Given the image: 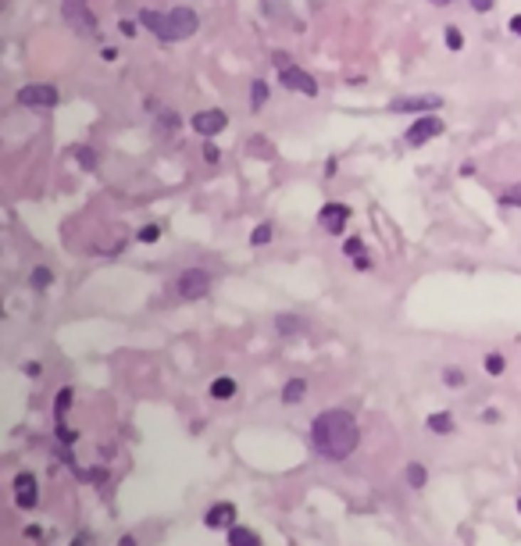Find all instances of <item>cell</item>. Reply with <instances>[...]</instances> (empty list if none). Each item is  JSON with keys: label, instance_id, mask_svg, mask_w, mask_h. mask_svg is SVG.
<instances>
[{"label": "cell", "instance_id": "obj_1", "mask_svg": "<svg viewBox=\"0 0 521 546\" xmlns=\"http://www.w3.org/2000/svg\"><path fill=\"white\" fill-rule=\"evenodd\" d=\"M357 443H361L357 418L343 407H329L311 421V446L325 461H347L357 450Z\"/></svg>", "mask_w": 521, "mask_h": 546}, {"label": "cell", "instance_id": "obj_2", "mask_svg": "<svg viewBox=\"0 0 521 546\" xmlns=\"http://www.w3.org/2000/svg\"><path fill=\"white\" fill-rule=\"evenodd\" d=\"M140 26L150 29L161 43H179V40H189L200 26L196 11L193 8H172V11H140Z\"/></svg>", "mask_w": 521, "mask_h": 546}, {"label": "cell", "instance_id": "obj_3", "mask_svg": "<svg viewBox=\"0 0 521 546\" xmlns=\"http://www.w3.org/2000/svg\"><path fill=\"white\" fill-rule=\"evenodd\" d=\"M175 293L182 300H200V297L211 293V275H207V271H200V268H189V271H182V275H179Z\"/></svg>", "mask_w": 521, "mask_h": 546}, {"label": "cell", "instance_id": "obj_4", "mask_svg": "<svg viewBox=\"0 0 521 546\" xmlns=\"http://www.w3.org/2000/svg\"><path fill=\"white\" fill-rule=\"evenodd\" d=\"M61 93L47 83H33V86H22L19 90V104L22 107H58Z\"/></svg>", "mask_w": 521, "mask_h": 546}, {"label": "cell", "instance_id": "obj_5", "mask_svg": "<svg viewBox=\"0 0 521 546\" xmlns=\"http://www.w3.org/2000/svg\"><path fill=\"white\" fill-rule=\"evenodd\" d=\"M65 19L72 22L75 33H83V36H97V19L90 15L86 0H65Z\"/></svg>", "mask_w": 521, "mask_h": 546}, {"label": "cell", "instance_id": "obj_6", "mask_svg": "<svg viewBox=\"0 0 521 546\" xmlns=\"http://www.w3.org/2000/svg\"><path fill=\"white\" fill-rule=\"evenodd\" d=\"M279 79H283L286 90H297V93H304V97H318V83H315V75L304 72V68H297V65L279 68Z\"/></svg>", "mask_w": 521, "mask_h": 546}, {"label": "cell", "instance_id": "obj_7", "mask_svg": "<svg viewBox=\"0 0 521 546\" xmlns=\"http://www.w3.org/2000/svg\"><path fill=\"white\" fill-rule=\"evenodd\" d=\"M443 132V118H436V115H421L411 129H407V143L411 147H425L428 140H436Z\"/></svg>", "mask_w": 521, "mask_h": 546}, {"label": "cell", "instance_id": "obj_8", "mask_svg": "<svg viewBox=\"0 0 521 546\" xmlns=\"http://www.w3.org/2000/svg\"><path fill=\"white\" fill-rule=\"evenodd\" d=\"M318 221H322V229H325V232L343 236V229H347V221H350V207L332 200V204H325V207L318 211Z\"/></svg>", "mask_w": 521, "mask_h": 546}, {"label": "cell", "instance_id": "obj_9", "mask_svg": "<svg viewBox=\"0 0 521 546\" xmlns=\"http://www.w3.org/2000/svg\"><path fill=\"white\" fill-rule=\"evenodd\" d=\"M189 125L196 129V136H218V132L228 125V118H225V111H218V107H207V111H196Z\"/></svg>", "mask_w": 521, "mask_h": 546}, {"label": "cell", "instance_id": "obj_10", "mask_svg": "<svg viewBox=\"0 0 521 546\" xmlns=\"http://www.w3.org/2000/svg\"><path fill=\"white\" fill-rule=\"evenodd\" d=\"M11 489H15V503H19V507H26V510H29V507H36V503H40V485H36V475L19 471Z\"/></svg>", "mask_w": 521, "mask_h": 546}, {"label": "cell", "instance_id": "obj_11", "mask_svg": "<svg viewBox=\"0 0 521 546\" xmlns=\"http://www.w3.org/2000/svg\"><path fill=\"white\" fill-rule=\"evenodd\" d=\"M443 104V97H396L389 100V111H436Z\"/></svg>", "mask_w": 521, "mask_h": 546}, {"label": "cell", "instance_id": "obj_12", "mask_svg": "<svg viewBox=\"0 0 521 546\" xmlns=\"http://www.w3.org/2000/svg\"><path fill=\"white\" fill-rule=\"evenodd\" d=\"M232 521H236V507L232 503H214L207 510V518H204L207 528H232Z\"/></svg>", "mask_w": 521, "mask_h": 546}, {"label": "cell", "instance_id": "obj_13", "mask_svg": "<svg viewBox=\"0 0 521 546\" xmlns=\"http://www.w3.org/2000/svg\"><path fill=\"white\" fill-rule=\"evenodd\" d=\"M228 546H260V539H257V532H250L243 525H232L228 528Z\"/></svg>", "mask_w": 521, "mask_h": 546}, {"label": "cell", "instance_id": "obj_14", "mask_svg": "<svg viewBox=\"0 0 521 546\" xmlns=\"http://www.w3.org/2000/svg\"><path fill=\"white\" fill-rule=\"evenodd\" d=\"M211 397H214V400L236 397V379H232V375H218V379L211 382Z\"/></svg>", "mask_w": 521, "mask_h": 546}, {"label": "cell", "instance_id": "obj_15", "mask_svg": "<svg viewBox=\"0 0 521 546\" xmlns=\"http://www.w3.org/2000/svg\"><path fill=\"white\" fill-rule=\"evenodd\" d=\"M304 393H307V382L304 379H290L286 389H283V400L286 404H297V400H304Z\"/></svg>", "mask_w": 521, "mask_h": 546}, {"label": "cell", "instance_id": "obj_16", "mask_svg": "<svg viewBox=\"0 0 521 546\" xmlns=\"http://www.w3.org/2000/svg\"><path fill=\"white\" fill-rule=\"evenodd\" d=\"M265 104H268V83L257 79V83L250 86V107L257 111V107H265Z\"/></svg>", "mask_w": 521, "mask_h": 546}, {"label": "cell", "instance_id": "obj_17", "mask_svg": "<svg viewBox=\"0 0 521 546\" xmlns=\"http://www.w3.org/2000/svg\"><path fill=\"white\" fill-rule=\"evenodd\" d=\"M428 432H439V436L453 432V418H450V414H432V418H428Z\"/></svg>", "mask_w": 521, "mask_h": 546}, {"label": "cell", "instance_id": "obj_18", "mask_svg": "<svg viewBox=\"0 0 521 546\" xmlns=\"http://www.w3.org/2000/svg\"><path fill=\"white\" fill-rule=\"evenodd\" d=\"M425 478H428L425 464H418V461H414V464H407V482H411L414 489H421V485H425Z\"/></svg>", "mask_w": 521, "mask_h": 546}, {"label": "cell", "instance_id": "obj_19", "mask_svg": "<svg viewBox=\"0 0 521 546\" xmlns=\"http://www.w3.org/2000/svg\"><path fill=\"white\" fill-rule=\"evenodd\" d=\"M268 239H272V225H257V229L250 232V243H253V246H265Z\"/></svg>", "mask_w": 521, "mask_h": 546}, {"label": "cell", "instance_id": "obj_20", "mask_svg": "<svg viewBox=\"0 0 521 546\" xmlns=\"http://www.w3.org/2000/svg\"><path fill=\"white\" fill-rule=\"evenodd\" d=\"M500 200H503V207H521V182H514V186H510V189H507Z\"/></svg>", "mask_w": 521, "mask_h": 546}, {"label": "cell", "instance_id": "obj_21", "mask_svg": "<svg viewBox=\"0 0 521 546\" xmlns=\"http://www.w3.org/2000/svg\"><path fill=\"white\" fill-rule=\"evenodd\" d=\"M275 325H279V332H297V329H300V318H293V315H279Z\"/></svg>", "mask_w": 521, "mask_h": 546}, {"label": "cell", "instance_id": "obj_22", "mask_svg": "<svg viewBox=\"0 0 521 546\" xmlns=\"http://www.w3.org/2000/svg\"><path fill=\"white\" fill-rule=\"evenodd\" d=\"M68 404H72V389H61V397L54 400V414L65 418V414H68Z\"/></svg>", "mask_w": 521, "mask_h": 546}, {"label": "cell", "instance_id": "obj_23", "mask_svg": "<svg viewBox=\"0 0 521 546\" xmlns=\"http://www.w3.org/2000/svg\"><path fill=\"white\" fill-rule=\"evenodd\" d=\"M443 379H446V386H453V389H461V386H464V372H461V368H446V372H443Z\"/></svg>", "mask_w": 521, "mask_h": 546}, {"label": "cell", "instance_id": "obj_24", "mask_svg": "<svg viewBox=\"0 0 521 546\" xmlns=\"http://www.w3.org/2000/svg\"><path fill=\"white\" fill-rule=\"evenodd\" d=\"M47 283H51V268H36V271H33V286L43 290Z\"/></svg>", "mask_w": 521, "mask_h": 546}, {"label": "cell", "instance_id": "obj_25", "mask_svg": "<svg viewBox=\"0 0 521 546\" xmlns=\"http://www.w3.org/2000/svg\"><path fill=\"white\" fill-rule=\"evenodd\" d=\"M446 47H450V51H461V47H464V36H461L453 26L446 29Z\"/></svg>", "mask_w": 521, "mask_h": 546}, {"label": "cell", "instance_id": "obj_26", "mask_svg": "<svg viewBox=\"0 0 521 546\" xmlns=\"http://www.w3.org/2000/svg\"><path fill=\"white\" fill-rule=\"evenodd\" d=\"M485 372H489V375H500V372H503V357H500V354H489V357H485Z\"/></svg>", "mask_w": 521, "mask_h": 546}, {"label": "cell", "instance_id": "obj_27", "mask_svg": "<svg viewBox=\"0 0 521 546\" xmlns=\"http://www.w3.org/2000/svg\"><path fill=\"white\" fill-rule=\"evenodd\" d=\"M157 236H161V229H157V225H147V229H140V239H143V243H154Z\"/></svg>", "mask_w": 521, "mask_h": 546}, {"label": "cell", "instance_id": "obj_28", "mask_svg": "<svg viewBox=\"0 0 521 546\" xmlns=\"http://www.w3.org/2000/svg\"><path fill=\"white\" fill-rule=\"evenodd\" d=\"M161 129H164V132H175V129H179V118H175V115H161Z\"/></svg>", "mask_w": 521, "mask_h": 546}, {"label": "cell", "instance_id": "obj_29", "mask_svg": "<svg viewBox=\"0 0 521 546\" xmlns=\"http://www.w3.org/2000/svg\"><path fill=\"white\" fill-rule=\"evenodd\" d=\"M347 253H350V257L361 253V236H350V239H347Z\"/></svg>", "mask_w": 521, "mask_h": 546}, {"label": "cell", "instance_id": "obj_30", "mask_svg": "<svg viewBox=\"0 0 521 546\" xmlns=\"http://www.w3.org/2000/svg\"><path fill=\"white\" fill-rule=\"evenodd\" d=\"M204 161H207V164H214V161H218V147H211V143H207V147H204Z\"/></svg>", "mask_w": 521, "mask_h": 546}, {"label": "cell", "instance_id": "obj_31", "mask_svg": "<svg viewBox=\"0 0 521 546\" xmlns=\"http://www.w3.org/2000/svg\"><path fill=\"white\" fill-rule=\"evenodd\" d=\"M93 161H97V157H93V150H79V164L93 168Z\"/></svg>", "mask_w": 521, "mask_h": 546}, {"label": "cell", "instance_id": "obj_32", "mask_svg": "<svg viewBox=\"0 0 521 546\" xmlns=\"http://www.w3.org/2000/svg\"><path fill=\"white\" fill-rule=\"evenodd\" d=\"M471 8H475V11H489L493 0H471Z\"/></svg>", "mask_w": 521, "mask_h": 546}, {"label": "cell", "instance_id": "obj_33", "mask_svg": "<svg viewBox=\"0 0 521 546\" xmlns=\"http://www.w3.org/2000/svg\"><path fill=\"white\" fill-rule=\"evenodd\" d=\"M354 264H357V268H361V271H368V268H372V261H368V257H364V253H357V257H354Z\"/></svg>", "mask_w": 521, "mask_h": 546}, {"label": "cell", "instance_id": "obj_34", "mask_svg": "<svg viewBox=\"0 0 521 546\" xmlns=\"http://www.w3.org/2000/svg\"><path fill=\"white\" fill-rule=\"evenodd\" d=\"M510 33H517V36H521V15H517V19H510Z\"/></svg>", "mask_w": 521, "mask_h": 546}, {"label": "cell", "instance_id": "obj_35", "mask_svg": "<svg viewBox=\"0 0 521 546\" xmlns=\"http://www.w3.org/2000/svg\"><path fill=\"white\" fill-rule=\"evenodd\" d=\"M72 546H90V539H86V535H79V539H75Z\"/></svg>", "mask_w": 521, "mask_h": 546}, {"label": "cell", "instance_id": "obj_36", "mask_svg": "<svg viewBox=\"0 0 521 546\" xmlns=\"http://www.w3.org/2000/svg\"><path fill=\"white\" fill-rule=\"evenodd\" d=\"M428 4H439V8H446V4H453V0H428Z\"/></svg>", "mask_w": 521, "mask_h": 546}, {"label": "cell", "instance_id": "obj_37", "mask_svg": "<svg viewBox=\"0 0 521 546\" xmlns=\"http://www.w3.org/2000/svg\"><path fill=\"white\" fill-rule=\"evenodd\" d=\"M517 510H521V500H517Z\"/></svg>", "mask_w": 521, "mask_h": 546}]
</instances>
